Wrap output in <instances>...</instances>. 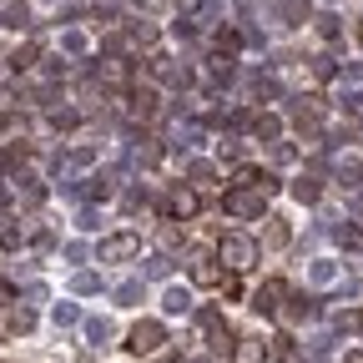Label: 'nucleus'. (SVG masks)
Instances as JSON below:
<instances>
[{
  "instance_id": "nucleus-10",
  "label": "nucleus",
  "mask_w": 363,
  "mask_h": 363,
  "mask_svg": "<svg viewBox=\"0 0 363 363\" xmlns=\"http://www.w3.org/2000/svg\"><path fill=\"white\" fill-rule=\"evenodd\" d=\"M162 308H167V313H187V308H192V293H187V288H167Z\"/></svg>"
},
{
  "instance_id": "nucleus-27",
  "label": "nucleus",
  "mask_w": 363,
  "mask_h": 363,
  "mask_svg": "<svg viewBox=\"0 0 363 363\" xmlns=\"http://www.w3.org/2000/svg\"><path fill=\"white\" fill-rule=\"evenodd\" d=\"M177 11H182V16H192V11H197V0H177Z\"/></svg>"
},
{
  "instance_id": "nucleus-19",
  "label": "nucleus",
  "mask_w": 363,
  "mask_h": 363,
  "mask_svg": "<svg viewBox=\"0 0 363 363\" xmlns=\"http://www.w3.org/2000/svg\"><path fill=\"white\" fill-rule=\"evenodd\" d=\"M182 238H187V233H182V227H177V222H167V227H162V247H177Z\"/></svg>"
},
{
  "instance_id": "nucleus-13",
  "label": "nucleus",
  "mask_w": 363,
  "mask_h": 363,
  "mask_svg": "<svg viewBox=\"0 0 363 363\" xmlns=\"http://www.w3.org/2000/svg\"><path fill=\"white\" fill-rule=\"evenodd\" d=\"M288 242V222L283 217H267V247H283Z\"/></svg>"
},
{
  "instance_id": "nucleus-26",
  "label": "nucleus",
  "mask_w": 363,
  "mask_h": 363,
  "mask_svg": "<svg viewBox=\"0 0 363 363\" xmlns=\"http://www.w3.org/2000/svg\"><path fill=\"white\" fill-rule=\"evenodd\" d=\"M0 303H16V288H11L6 278H0Z\"/></svg>"
},
{
  "instance_id": "nucleus-8",
  "label": "nucleus",
  "mask_w": 363,
  "mask_h": 363,
  "mask_svg": "<svg viewBox=\"0 0 363 363\" xmlns=\"http://www.w3.org/2000/svg\"><path fill=\"white\" fill-rule=\"evenodd\" d=\"M162 207H167V217H172V222H182V217H192V212H197V192L177 187V192H167V202H162Z\"/></svg>"
},
{
  "instance_id": "nucleus-6",
  "label": "nucleus",
  "mask_w": 363,
  "mask_h": 363,
  "mask_svg": "<svg viewBox=\"0 0 363 363\" xmlns=\"http://www.w3.org/2000/svg\"><path fill=\"white\" fill-rule=\"evenodd\" d=\"M283 298H288V283H283V278H267V283L252 293V313H267V318L283 313Z\"/></svg>"
},
{
  "instance_id": "nucleus-5",
  "label": "nucleus",
  "mask_w": 363,
  "mask_h": 363,
  "mask_svg": "<svg viewBox=\"0 0 363 363\" xmlns=\"http://www.w3.org/2000/svg\"><path fill=\"white\" fill-rule=\"evenodd\" d=\"M162 343H167V333H162V323H152V318H142V323L126 333V348L131 353H157Z\"/></svg>"
},
{
  "instance_id": "nucleus-3",
  "label": "nucleus",
  "mask_w": 363,
  "mask_h": 363,
  "mask_svg": "<svg viewBox=\"0 0 363 363\" xmlns=\"http://www.w3.org/2000/svg\"><path fill=\"white\" fill-rule=\"evenodd\" d=\"M267 197H272L267 187H233V192L222 197V207L233 212V217H262V202Z\"/></svg>"
},
{
  "instance_id": "nucleus-7",
  "label": "nucleus",
  "mask_w": 363,
  "mask_h": 363,
  "mask_svg": "<svg viewBox=\"0 0 363 363\" xmlns=\"http://www.w3.org/2000/svg\"><path fill=\"white\" fill-rule=\"evenodd\" d=\"M202 328H207V338H212V343H207L212 353H227V348H233V333H227V323H222V318H217L212 308L202 313Z\"/></svg>"
},
{
  "instance_id": "nucleus-18",
  "label": "nucleus",
  "mask_w": 363,
  "mask_h": 363,
  "mask_svg": "<svg viewBox=\"0 0 363 363\" xmlns=\"http://www.w3.org/2000/svg\"><path fill=\"white\" fill-rule=\"evenodd\" d=\"M86 333H91V343H106V338H111V323H101V318H91V323H86Z\"/></svg>"
},
{
  "instance_id": "nucleus-24",
  "label": "nucleus",
  "mask_w": 363,
  "mask_h": 363,
  "mask_svg": "<svg viewBox=\"0 0 363 363\" xmlns=\"http://www.w3.org/2000/svg\"><path fill=\"white\" fill-rule=\"evenodd\" d=\"M167 267H172L167 257H152V262H147V272H152V278H167Z\"/></svg>"
},
{
  "instance_id": "nucleus-14",
  "label": "nucleus",
  "mask_w": 363,
  "mask_h": 363,
  "mask_svg": "<svg viewBox=\"0 0 363 363\" xmlns=\"http://www.w3.org/2000/svg\"><path fill=\"white\" fill-rule=\"evenodd\" d=\"M111 192H116V187H111V177H106V172H101V177H91V187H86V197H96V202H106Z\"/></svg>"
},
{
  "instance_id": "nucleus-9",
  "label": "nucleus",
  "mask_w": 363,
  "mask_h": 363,
  "mask_svg": "<svg viewBox=\"0 0 363 363\" xmlns=\"http://www.w3.org/2000/svg\"><path fill=\"white\" fill-rule=\"evenodd\" d=\"M233 358H238V363H262V358H267V343H262V338H238Z\"/></svg>"
},
{
  "instance_id": "nucleus-22",
  "label": "nucleus",
  "mask_w": 363,
  "mask_h": 363,
  "mask_svg": "<svg viewBox=\"0 0 363 363\" xmlns=\"http://www.w3.org/2000/svg\"><path fill=\"white\" fill-rule=\"evenodd\" d=\"M21 131V116H0V142H6V136H16Z\"/></svg>"
},
{
  "instance_id": "nucleus-23",
  "label": "nucleus",
  "mask_w": 363,
  "mask_h": 363,
  "mask_svg": "<svg viewBox=\"0 0 363 363\" xmlns=\"http://www.w3.org/2000/svg\"><path fill=\"white\" fill-rule=\"evenodd\" d=\"M56 323H61V328L76 323V308H71V303H56Z\"/></svg>"
},
{
  "instance_id": "nucleus-1",
  "label": "nucleus",
  "mask_w": 363,
  "mask_h": 363,
  "mask_svg": "<svg viewBox=\"0 0 363 363\" xmlns=\"http://www.w3.org/2000/svg\"><path fill=\"white\" fill-rule=\"evenodd\" d=\"M217 257L227 262V272H247V267L257 262V242L242 238V233H222V238H217Z\"/></svg>"
},
{
  "instance_id": "nucleus-17",
  "label": "nucleus",
  "mask_w": 363,
  "mask_h": 363,
  "mask_svg": "<svg viewBox=\"0 0 363 363\" xmlns=\"http://www.w3.org/2000/svg\"><path fill=\"white\" fill-rule=\"evenodd\" d=\"M136 298H142V283H121V288H116V303H121V308H131Z\"/></svg>"
},
{
  "instance_id": "nucleus-21",
  "label": "nucleus",
  "mask_w": 363,
  "mask_h": 363,
  "mask_svg": "<svg viewBox=\"0 0 363 363\" xmlns=\"http://www.w3.org/2000/svg\"><path fill=\"white\" fill-rule=\"evenodd\" d=\"M30 323H35V318H30V313H26V308H16V313H11V328H16V333H26V328H30Z\"/></svg>"
},
{
  "instance_id": "nucleus-15",
  "label": "nucleus",
  "mask_w": 363,
  "mask_h": 363,
  "mask_svg": "<svg viewBox=\"0 0 363 363\" xmlns=\"http://www.w3.org/2000/svg\"><path fill=\"white\" fill-rule=\"evenodd\" d=\"M293 197H298V202H318V182L298 177V182H293Z\"/></svg>"
},
{
  "instance_id": "nucleus-12",
  "label": "nucleus",
  "mask_w": 363,
  "mask_h": 363,
  "mask_svg": "<svg viewBox=\"0 0 363 363\" xmlns=\"http://www.w3.org/2000/svg\"><path fill=\"white\" fill-rule=\"evenodd\" d=\"M252 131L262 136V142H272V136L283 131V121H278V116H252Z\"/></svg>"
},
{
  "instance_id": "nucleus-11",
  "label": "nucleus",
  "mask_w": 363,
  "mask_h": 363,
  "mask_svg": "<svg viewBox=\"0 0 363 363\" xmlns=\"http://www.w3.org/2000/svg\"><path fill=\"white\" fill-rule=\"evenodd\" d=\"M35 66V45L26 40V45H16V51H11V71H30Z\"/></svg>"
},
{
  "instance_id": "nucleus-20",
  "label": "nucleus",
  "mask_w": 363,
  "mask_h": 363,
  "mask_svg": "<svg viewBox=\"0 0 363 363\" xmlns=\"http://www.w3.org/2000/svg\"><path fill=\"white\" fill-rule=\"evenodd\" d=\"M51 126H56V131H71V126H76V111H51Z\"/></svg>"
},
{
  "instance_id": "nucleus-4",
  "label": "nucleus",
  "mask_w": 363,
  "mask_h": 363,
  "mask_svg": "<svg viewBox=\"0 0 363 363\" xmlns=\"http://www.w3.org/2000/svg\"><path fill=\"white\" fill-rule=\"evenodd\" d=\"M136 252H142V238H136V233H116V238H106V242L96 247L101 262H131Z\"/></svg>"
},
{
  "instance_id": "nucleus-28",
  "label": "nucleus",
  "mask_w": 363,
  "mask_h": 363,
  "mask_svg": "<svg viewBox=\"0 0 363 363\" xmlns=\"http://www.w3.org/2000/svg\"><path fill=\"white\" fill-rule=\"evenodd\" d=\"M343 363H363V353H348V358H343Z\"/></svg>"
},
{
  "instance_id": "nucleus-16",
  "label": "nucleus",
  "mask_w": 363,
  "mask_h": 363,
  "mask_svg": "<svg viewBox=\"0 0 363 363\" xmlns=\"http://www.w3.org/2000/svg\"><path fill=\"white\" fill-rule=\"evenodd\" d=\"M283 16H288V26H303V21H308V0H288Z\"/></svg>"
},
{
  "instance_id": "nucleus-2",
  "label": "nucleus",
  "mask_w": 363,
  "mask_h": 363,
  "mask_svg": "<svg viewBox=\"0 0 363 363\" xmlns=\"http://www.w3.org/2000/svg\"><path fill=\"white\" fill-rule=\"evenodd\" d=\"M192 283L217 288V293H227V298H238V293H242V288H238V272H222L212 257H197V262H192Z\"/></svg>"
},
{
  "instance_id": "nucleus-25",
  "label": "nucleus",
  "mask_w": 363,
  "mask_h": 363,
  "mask_svg": "<svg viewBox=\"0 0 363 363\" xmlns=\"http://www.w3.org/2000/svg\"><path fill=\"white\" fill-rule=\"evenodd\" d=\"M6 26H26V6H11L6 11Z\"/></svg>"
}]
</instances>
